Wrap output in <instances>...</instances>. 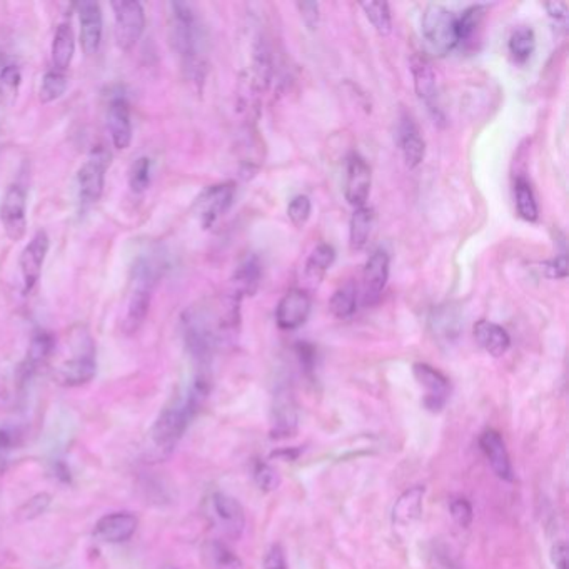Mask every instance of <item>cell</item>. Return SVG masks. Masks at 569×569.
Instances as JSON below:
<instances>
[{"label":"cell","mask_w":569,"mask_h":569,"mask_svg":"<svg viewBox=\"0 0 569 569\" xmlns=\"http://www.w3.org/2000/svg\"><path fill=\"white\" fill-rule=\"evenodd\" d=\"M263 569H289L286 561V553L280 544H272L267 549L266 556L263 561Z\"/></svg>","instance_id":"obj_45"},{"label":"cell","mask_w":569,"mask_h":569,"mask_svg":"<svg viewBox=\"0 0 569 569\" xmlns=\"http://www.w3.org/2000/svg\"><path fill=\"white\" fill-rule=\"evenodd\" d=\"M17 444H19L17 431L11 426L0 424V474L7 469L9 457L13 455V449L17 448Z\"/></svg>","instance_id":"obj_43"},{"label":"cell","mask_w":569,"mask_h":569,"mask_svg":"<svg viewBox=\"0 0 569 569\" xmlns=\"http://www.w3.org/2000/svg\"><path fill=\"white\" fill-rule=\"evenodd\" d=\"M139 528V519L134 513L119 511L102 516L94 526V538L105 544H121L129 541Z\"/></svg>","instance_id":"obj_14"},{"label":"cell","mask_w":569,"mask_h":569,"mask_svg":"<svg viewBox=\"0 0 569 569\" xmlns=\"http://www.w3.org/2000/svg\"><path fill=\"white\" fill-rule=\"evenodd\" d=\"M413 374L418 381L419 386L424 389L423 405L432 413L441 411L449 396H451V382L441 371L430 366L426 363H418L413 366Z\"/></svg>","instance_id":"obj_12"},{"label":"cell","mask_w":569,"mask_h":569,"mask_svg":"<svg viewBox=\"0 0 569 569\" xmlns=\"http://www.w3.org/2000/svg\"><path fill=\"white\" fill-rule=\"evenodd\" d=\"M49 246H51V240L47 232L38 230L34 238L29 240V244L22 249L19 257V267H21L22 282H24V294H30L36 288L42 274V266L49 253Z\"/></svg>","instance_id":"obj_13"},{"label":"cell","mask_w":569,"mask_h":569,"mask_svg":"<svg viewBox=\"0 0 569 569\" xmlns=\"http://www.w3.org/2000/svg\"><path fill=\"white\" fill-rule=\"evenodd\" d=\"M431 324H432L434 336H438L439 339H444L446 342L453 341L459 334L457 316L451 314L449 311H439L438 314H434V317L431 319Z\"/></svg>","instance_id":"obj_38"},{"label":"cell","mask_w":569,"mask_h":569,"mask_svg":"<svg viewBox=\"0 0 569 569\" xmlns=\"http://www.w3.org/2000/svg\"><path fill=\"white\" fill-rule=\"evenodd\" d=\"M297 9L301 13V17H303L305 26L309 27L311 30L317 29V24H319V4L317 2H299Z\"/></svg>","instance_id":"obj_48"},{"label":"cell","mask_w":569,"mask_h":569,"mask_svg":"<svg viewBox=\"0 0 569 569\" xmlns=\"http://www.w3.org/2000/svg\"><path fill=\"white\" fill-rule=\"evenodd\" d=\"M234 196H236L234 182L214 184L201 192V196L194 204V211L199 217L204 229L213 228L215 222L228 213L229 207L234 203Z\"/></svg>","instance_id":"obj_9"},{"label":"cell","mask_w":569,"mask_h":569,"mask_svg":"<svg viewBox=\"0 0 569 569\" xmlns=\"http://www.w3.org/2000/svg\"><path fill=\"white\" fill-rule=\"evenodd\" d=\"M473 334H474V339L481 347L493 357H501V356L506 355L511 347V338H509L507 331L493 321L481 319L474 324Z\"/></svg>","instance_id":"obj_24"},{"label":"cell","mask_w":569,"mask_h":569,"mask_svg":"<svg viewBox=\"0 0 569 569\" xmlns=\"http://www.w3.org/2000/svg\"><path fill=\"white\" fill-rule=\"evenodd\" d=\"M389 279V255L378 249L369 255L363 271V304L374 305L380 303L381 296L386 289Z\"/></svg>","instance_id":"obj_15"},{"label":"cell","mask_w":569,"mask_h":569,"mask_svg":"<svg viewBox=\"0 0 569 569\" xmlns=\"http://www.w3.org/2000/svg\"><path fill=\"white\" fill-rule=\"evenodd\" d=\"M311 199L307 196H296L288 205V215L296 228H303L311 217Z\"/></svg>","instance_id":"obj_44"},{"label":"cell","mask_w":569,"mask_h":569,"mask_svg":"<svg viewBox=\"0 0 569 569\" xmlns=\"http://www.w3.org/2000/svg\"><path fill=\"white\" fill-rule=\"evenodd\" d=\"M367 21L378 30L380 36H389L392 30V15L388 2H364L361 4Z\"/></svg>","instance_id":"obj_34"},{"label":"cell","mask_w":569,"mask_h":569,"mask_svg":"<svg viewBox=\"0 0 569 569\" xmlns=\"http://www.w3.org/2000/svg\"><path fill=\"white\" fill-rule=\"evenodd\" d=\"M204 555L213 569H244L240 557L222 541H209L204 548Z\"/></svg>","instance_id":"obj_29"},{"label":"cell","mask_w":569,"mask_h":569,"mask_svg":"<svg viewBox=\"0 0 569 569\" xmlns=\"http://www.w3.org/2000/svg\"><path fill=\"white\" fill-rule=\"evenodd\" d=\"M336 259V251L330 244H319L305 263V278L311 282H321Z\"/></svg>","instance_id":"obj_30"},{"label":"cell","mask_w":569,"mask_h":569,"mask_svg":"<svg viewBox=\"0 0 569 569\" xmlns=\"http://www.w3.org/2000/svg\"><path fill=\"white\" fill-rule=\"evenodd\" d=\"M423 36L430 42L432 51L444 55L459 44L457 15L441 4H430L423 13Z\"/></svg>","instance_id":"obj_4"},{"label":"cell","mask_w":569,"mask_h":569,"mask_svg":"<svg viewBox=\"0 0 569 569\" xmlns=\"http://www.w3.org/2000/svg\"><path fill=\"white\" fill-rule=\"evenodd\" d=\"M97 372L96 351L89 338L79 344L76 355L63 361L55 371V381L63 388H80L94 380Z\"/></svg>","instance_id":"obj_8"},{"label":"cell","mask_w":569,"mask_h":569,"mask_svg":"<svg viewBox=\"0 0 569 569\" xmlns=\"http://www.w3.org/2000/svg\"><path fill=\"white\" fill-rule=\"evenodd\" d=\"M299 424V413L289 386H279L274 392L271 409V438L288 439L296 434Z\"/></svg>","instance_id":"obj_11"},{"label":"cell","mask_w":569,"mask_h":569,"mask_svg":"<svg viewBox=\"0 0 569 569\" xmlns=\"http://www.w3.org/2000/svg\"><path fill=\"white\" fill-rule=\"evenodd\" d=\"M111 165V152L104 147H96L90 152L88 161L77 172L79 197L84 205H92L101 199L105 184V172Z\"/></svg>","instance_id":"obj_6"},{"label":"cell","mask_w":569,"mask_h":569,"mask_svg":"<svg viewBox=\"0 0 569 569\" xmlns=\"http://www.w3.org/2000/svg\"><path fill=\"white\" fill-rule=\"evenodd\" d=\"M426 496L424 486L407 488L392 506V523L399 528H411L423 515V501Z\"/></svg>","instance_id":"obj_23"},{"label":"cell","mask_w":569,"mask_h":569,"mask_svg":"<svg viewBox=\"0 0 569 569\" xmlns=\"http://www.w3.org/2000/svg\"><path fill=\"white\" fill-rule=\"evenodd\" d=\"M169 32L172 46L184 67L194 79L204 76V29L201 19L189 4L172 2L169 5Z\"/></svg>","instance_id":"obj_2"},{"label":"cell","mask_w":569,"mask_h":569,"mask_svg":"<svg viewBox=\"0 0 569 569\" xmlns=\"http://www.w3.org/2000/svg\"><path fill=\"white\" fill-rule=\"evenodd\" d=\"M207 516L215 528L230 540H239L246 530V513L239 501L228 493L215 491L207 499Z\"/></svg>","instance_id":"obj_5"},{"label":"cell","mask_w":569,"mask_h":569,"mask_svg":"<svg viewBox=\"0 0 569 569\" xmlns=\"http://www.w3.org/2000/svg\"><path fill=\"white\" fill-rule=\"evenodd\" d=\"M374 224V211L371 207H359L349 222V244L353 251H361L366 247Z\"/></svg>","instance_id":"obj_28"},{"label":"cell","mask_w":569,"mask_h":569,"mask_svg":"<svg viewBox=\"0 0 569 569\" xmlns=\"http://www.w3.org/2000/svg\"><path fill=\"white\" fill-rule=\"evenodd\" d=\"M263 278V271H261V263L255 255L246 257L239 267L234 272L232 278V286H234V296L242 299L244 296H254Z\"/></svg>","instance_id":"obj_27"},{"label":"cell","mask_w":569,"mask_h":569,"mask_svg":"<svg viewBox=\"0 0 569 569\" xmlns=\"http://www.w3.org/2000/svg\"><path fill=\"white\" fill-rule=\"evenodd\" d=\"M152 180V161L149 157H139L129 171V186L136 194L149 189Z\"/></svg>","instance_id":"obj_37"},{"label":"cell","mask_w":569,"mask_h":569,"mask_svg":"<svg viewBox=\"0 0 569 569\" xmlns=\"http://www.w3.org/2000/svg\"><path fill=\"white\" fill-rule=\"evenodd\" d=\"M67 88H69V80L63 72H59V71L46 72L42 77V84H40V101L44 104L57 101L65 94Z\"/></svg>","instance_id":"obj_35"},{"label":"cell","mask_w":569,"mask_h":569,"mask_svg":"<svg viewBox=\"0 0 569 569\" xmlns=\"http://www.w3.org/2000/svg\"><path fill=\"white\" fill-rule=\"evenodd\" d=\"M115 17V40L119 49L132 51L146 29V13L140 2L119 0L113 2Z\"/></svg>","instance_id":"obj_7"},{"label":"cell","mask_w":569,"mask_h":569,"mask_svg":"<svg viewBox=\"0 0 569 569\" xmlns=\"http://www.w3.org/2000/svg\"><path fill=\"white\" fill-rule=\"evenodd\" d=\"M54 349H55V339H54L51 332H47V331L36 332L34 338L30 339V344H29L26 361H24V366H22L24 378L34 376L38 369L51 359Z\"/></svg>","instance_id":"obj_25"},{"label":"cell","mask_w":569,"mask_h":569,"mask_svg":"<svg viewBox=\"0 0 569 569\" xmlns=\"http://www.w3.org/2000/svg\"><path fill=\"white\" fill-rule=\"evenodd\" d=\"M449 513L456 524L463 530H468L474 518V511L464 496H455L449 501Z\"/></svg>","instance_id":"obj_42"},{"label":"cell","mask_w":569,"mask_h":569,"mask_svg":"<svg viewBox=\"0 0 569 569\" xmlns=\"http://www.w3.org/2000/svg\"><path fill=\"white\" fill-rule=\"evenodd\" d=\"M254 481L257 484V488L264 493H271V491H276L280 484V478H279V473L276 469L272 468L271 464L263 463V461H257L254 464L253 469Z\"/></svg>","instance_id":"obj_40"},{"label":"cell","mask_w":569,"mask_h":569,"mask_svg":"<svg viewBox=\"0 0 569 569\" xmlns=\"http://www.w3.org/2000/svg\"><path fill=\"white\" fill-rule=\"evenodd\" d=\"M480 448L486 456L494 474L499 480L513 482L515 481V469H513V463H511L506 443H505V438L501 436V432H498L496 430L484 431L481 434Z\"/></svg>","instance_id":"obj_18"},{"label":"cell","mask_w":569,"mask_h":569,"mask_svg":"<svg viewBox=\"0 0 569 569\" xmlns=\"http://www.w3.org/2000/svg\"><path fill=\"white\" fill-rule=\"evenodd\" d=\"M486 13V5H473L466 9L461 17H457V38L459 42L468 40L476 34Z\"/></svg>","instance_id":"obj_36"},{"label":"cell","mask_w":569,"mask_h":569,"mask_svg":"<svg viewBox=\"0 0 569 569\" xmlns=\"http://www.w3.org/2000/svg\"><path fill=\"white\" fill-rule=\"evenodd\" d=\"M161 261L152 254H140L132 267V291L129 297L124 331L134 334L139 330L151 307L152 291L161 276Z\"/></svg>","instance_id":"obj_3"},{"label":"cell","mask_w":569,"mask_h":569,"mask_svg":"<svg viewBox=\"0 0 569 569\" xmlns=\"http://www.w3.org/2000/svg\"><path fill=\"white\" fill-rule=\"evenodd\" d=\"M411 72L414 79V89L419 99L428 105L432 115H439V105H438V82H436V72L432 69L430 61L424 55L414 54L411 57Z\"/></svg>","instance_id":"obj_20"},{"label":"cell","mask_w":569,"mask_h":569,"mask_svg":"<svg viewBox=\"0 0 569 569\" xmlns=\"http://www.w3.org/2000/svg\"><path fill=\"white\" fill-rule=\"evenodd\" d=\"M397 142L403 152L405 163L409 169H416L423 164L426 155V142L421 136V130L416 122L409 117L403 115L397 126Z\"/></svg>","instance_id":"obj_22"},{"label":"cell","mask_w":569,"mask_h":569,"mask_svg":"<svg viewBox=\"0 0 569 569\" xmlns=\"http://www.w3.org/2000/svg\"><path fill=\"white\" fill-rule=\"evenodd\" d=\"M21 82H22V74H21L19 67L13 65V63L5 65L0 71V97L15 99L19 88H21Z\"/></svg>","instance_id":"obj_41"},{"label":"cell","mask_w":569,"mask_h":569,"mask_svg":"<svg viewBox=\"0 0 569 569\" xmlns=\"http://www.w3.org/2000/svg\"><path fill=\"white\" fill-rule=\"evenodd\" d=\"M311 314V297L301 289H292L282 296L276 307V322L284 331L299 330Z\"/></svg>","instance_id":"obj_17"},{"label":"cell","mask_w":569,"mask_h":569,"mask_svg":"<svg viewBox=\"0 0 569 569\" xmlns=\"http://www.w3.org/2000/svg\"><path fill=\"white\" fill-rule=\"evenodd\" d=\"M169 569H178V568H169Z\"/></svg>","instance_id":"obj_51"},{"label":"cell","mask_w":569,"mask_h":569,"mask_svg":"<svg viewBox=\"0 0 569 569\" xmlns=\"http://www.w3.org/2000/svg\"><path fill=\"white\" fill-rule=\"evenodd\" d=\"M79 22H80V46L88 55L99 52L104 30L101 5L97 2L79 4Z\"/></svg>","instance_id":"obj_19"},{"label":"cell","mask_w":569,"mask_h":569,"mask_svg":"<svg viewBox=\"0 0 569 569\" xmlns=\"http://www.w3.org/2000/svg\"><path fill=\"white\" fill-rule=\"evenodd\" d=\"M107 127L115 149L124 151L132 142V122L130 107L124 96H115L109 102L107 111Z\"/></svg>","instance_id":"obj_21"},{"label":"cell","mask_w":569,"mask_h":569,"mask_svg":"<svg viewBox=\"0 0 569 569\" xmlns=\"http://www.w3.org/2000/svg\"><path fill=\"white\" fill-rule=\"evenodd\" d=\"M52 496L47 493H38L27 499L22 506L17 509V518L19 521H34L47 513L51 507Z\"/></svg>","instance_id":"obj_39"},{"label":"cell","mask_w":569,"mask_h":569,"mask_svg":"<svg viewBox=\"0 0 569 569\" xmlns=\"http://www.w3.org/2000/svg\"><path fill=\"white\" fill-rule=\"evenodd\" d=\"M356 304H357V289L353 282H347L332 294L330 301L331 313L338 319H347L355 314Z\"/></svg>","instance_id":"obj_31"},{"label":"cell","mask_w":569,"mask_h":569,"mask_svg":"<svg viewBox=\"0 0 569 569\" xmlns=\"http://www.w3.org/2000/svg\"><path fill=\"white\" fill-rule=\"evenodd\" d=\"M431 569H463L444 548H434L430 555Z\"/></svg>","instance_id":"obj_46"},{"label":"cell","mask_w":569,"mask_h":569,"mask_svg":"<svg viewBox=\"0 0 569 569\" xmlns=\"http://www.w3.org/2000/svg\"><path fill=\"white\" fill-rule=\"evenodd\" d=\"M544 9L548 11L551 19H555L556 22L566 24V21H568V4H565V2H549V4H544Z\"/></svg>","instance_id":"obj_50"},{"label":"cell","mask_w":569,"mask_h":569,"mask_svg":"<svg viewBox=\"0 0 569 569\" xmlns=\"http://www.w3.org/2000/svg\"><path fill=\"white\" fill-rule=\"evenodd\" d=\"M52 63L54 71L65 72L76 54V36L71 24H61L55 30V36L52 40Z\"/></svg>","instance_id":"obj_26"},{"label":"cell","mask_w":569,"mask_h":569,"mask_svg":"<svg viewBox=\"0 0 569 569\" xmlns=\"http://www.w3.org/2000/svg\"><path fill=\"white\" fill-rule=\"evenodd\" d=\"M543 271L551 279H565L568 276V257L566 254L557 255L556 259L544 263Z\"/></svg>","instance_id":"obj_47"},{"label":"cell","mask_w":569,"mask_h":569,"mask_svg":"<svg viewBox=\"0 0 569 569\" xmlns=\"http://www.w3.org/2000/svg\"><path fill=\"white\" fill-rule=\"evenodd\" d=\"M0 222L5 236L21 240L27 230V192L21 184H13L4 192L0 203Z\"/></svg>","instance_id":"obj_10"},{"label":"cell","mask_w":569,"mask_h":569,"mask_svg":"<svg viewBox=\"0 0 569 569\" xmlns=\"http://www.w3.org/2000/svg\"><path fill=\"white\" fill-rule=\"evenodd\" d=\"M371 184H372L371 167L361 155L353 154L347 161V169H346V186H344L346 201L356 209L364 207L371 192Z\"/></svg>","instance_id":"obj_16"},{"label":"cell","mask_w":569,"mask_h":569,"mask_svg":"<svg viewBox=\"0 0 569 569\" xmlns=\"http://www.w3.org/2000/svg\"><path fill=\"white\" fill-rule=\"evenodd\" d=\"M536 49V36L531 27H518L509 38V52L518 63H526Z\"/></svg>","instance_id":"obj_33"},{"label":"cell","mask_w":569,"mask_h":569,"mask_svg":"<svg viewBox=\"0 0 569 569\" xmlns=\"http://www.w3.org/2000/svg\"><path fill=\"white\" fill-rule=\"evenodd\" d=\"M551 561L555 569H566L568 566V546L565 541H559L551 548Z\"/></svg>","instance_id":"obj_49"},{"label":"cell","mask_w":569,"mask_h":569,"mask_svg":"<svg viewBox=\"0 0 569 569\" xmlns=\"http://www.w3.org/2000/svg\"><path fill=\"white\" fill-rule=\"evenodd\" d=\"M209 392L211 380L205 372H199L184 391L179 392L163 407L149 432L157 449L169 453L178 446L190 423L199 414Z\"/></svg>","instance_id":"obj_1"},{"label":"cell","mask_w":569,"mask_h":569,"mask_svg":"<svg viewBox=\"0 0 569 569\" xmlns=\"http://www.w3.org/2000/svg\"><path fill=\"white\" fill-rule=\"evenodd\" d=\"M515 192H516V209H518V214L521 215L524 221H528V222L538 221L540 209H538V203H536L531 184H530L526 179H518L516 184H515Z\"/></svg>","instance_id":"obj_32"}]
</instances>
